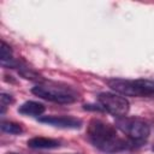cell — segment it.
<instances>
[{"label":"cell","instance_id":"cell-1","mask_svg":"<svg viewBox=\"0 0 154 154\" xmlns=\"http://www.w3.org/2000/svg\"><path fill=\"white\" fill-rule=\"evenodd\" d=\"M87 137L96 149L106 154L122 153L128 150L131 146L128 140L119 136L116 126L96 118L89 122Z\"/></svg>","mask_w":154,"mask_h":154},{"label":"cell","instance_id":"cell-2","mask_svg":"<svg viewBox=\"0 0 154 154\" xmlns=\"http://www.w3.org/2000/svg\"><path fill=\"white\" fill-rule=\"evenodd\" d=\"M31 93L43 100L59 105L73 103L79 99L78 91L73 87L57 82L38 83L37 85L32 87Z\"/></svg>","mask_w":154,"mask_h":154},{"label":"cell","instance_id":"cell-3","mask_svg":"<svg viewBox=\"0 0 154 154\" xmlns=\"http://www.w3.org/2000/svg\"><path fill=\"white\" fill-rule=\"evenodd\" d=\"M107 85L116 93L123 96L143 97L154 95V79L138 78V79H124L111 78L107 79Z\"/></svg>","mask_w":154,"mask_h":154},{"label":"cell","instance_id":"cell-4","mask_svg":"<svg viewBox=\"0 0 154 154\" xmlns=\"http://www.w3.org/2000/svg\"><path fill=\"white\" fill-rule=\"evenodd\" d=\"M116 128L119 129L132 143H142L150 135L149 124L138 117H120L116 119Z\"/></svg>","mask_w":154,"mask_h":154},{"label":"cell","instance_id":"cell-5","mask_svg":"<svg viewBox=\"0 0 154 154\" xmlns=\"http://www.w3.org/2000/svg\"><path fill=\"white\" fill-rule=\"evenodd\" d=\"M97 102L103 108V111L108 112L116 118L125 117L130 109V103L128 99L118 93H100L97 95Z\"/></svg>","mask_w":154,"mask_h":154},{"label":"cell","instance_id":"cell-6","mask_svg":"<svg viewBox=\"0 0 154 154\" xmlns=\"http://www.w3.org/2000/svg\"><path fill=\"white\" fill-rule=\"evenodd\" d=\"M38 122L59 129H72V130L81 129L83 124L81 119L72 116H45V117H40Z\"/></svg>","mask_w":154,"mask_h":154},{"label":"cell","instance_id":"cell-7","mask_svg":"<svg viewBox=\"0 0 154 154\" xmlns=\"http://www.w3.org/2000/svg\"><path fill=\"white\" fill-rule=\"evenodd\" d=\"M26 144L31 149H55L60 147V141L54 140V138L36 136V137L28 140Z\"/></svg>","mask_w":154,"mask_h":154},{"label":"cell","instance_id":"cell-8","mask_svg":"<svg viewBox=\"0 0 154 154\" xmlns=\"http://www.w3.org/2000/svg\"><path fill=\"white\" fill-rule=\"evenodd\" d=\"M46 111L45 105L37 102V101H25L18 107V112L23 116H30V117H36L41 116Z\"/></svg>","mask_w":154,"mask_h":154},{"label":"cell","instance_id":"cell-9","mask_svg":"<svg viewBox=\"0 0 154 154\" xmlns=\"http://www.w3.org/2000/svg\"><path fill=\"white\" fill-rule=\"evenodd\" d=\"M1 65L4 67H12V69L17 67L18 65V60L13 59L11 47L5 41L1 42Z\"/></svg>","mask_w":154,"mask_h":154},{"label":"cell","instance_id":"cell-10","mask_svg":"<svg viewBox=\"0 0 154 154\" xmlns=\"http://www.w3.org/2000/svg\"><path fill=\"white\" fill-rule=\"evenodd\" d=\"M17 69H18V73L26 79H30V81H41L42 79V76L36 70H34L32 67H30L25 64H22L18 61Z\"/></svg>","mask_w":154,"mask_h":154},{"label":"cell","instance_id":"cell-11","mask_svg":"<svg viewBox=\"0 0 154 154\" xmlns=\"http://www.w3.org/2000/svg\"><path fill=\"white\" fill-rule=\"evenodd\" d=\"M1 130L6 134H10V135H20L23 132V128L20 124L18 123H14V122H10V120H4L1 123Z\"/></svg>","mask_w":154,"mask_h":154},{"label":"cell","instance_id":"cell-12","mask_svg":"<svg viewBox=\"0 0 154 154\" xmlns=\"http://www.w3.org/2000/svg\"><path fill=\"white\" fill-rule=\"evenodd\" d=\"M1 113H4V111H5V107L6 106H10L11 103H13L14 102V99H13V96L12 95H10V94H6V93H2L1 94Z\"/></svg>","mask_w":154,"mask_h":154},{"label":"cell","instance_id":"cell-13","mask_svg":"<svg viewBox=\"0 0 154 154\" xmlns=\"http://www.w3.org/2000/svg\"><path fill=\"white\" fill-rule=\"evenodd\" d=\"M6 154H19V153H16V152H7Z\"/></svg>","mask_w":154,"mask_h":154},{"label":"cell","instance_id":"cell-14","mask_svg":"<svg viewBox=\"0 0 154 154\" xmlns=\"http://www.w3.org/2000/svg\"><path fill=\"white\" fill-rule=\"evenodd\" d=\"M152 150H153V152H154V146H153V147H152Z\"/></svg>","mask_w":154,"mask_h":154}]
</instances>
